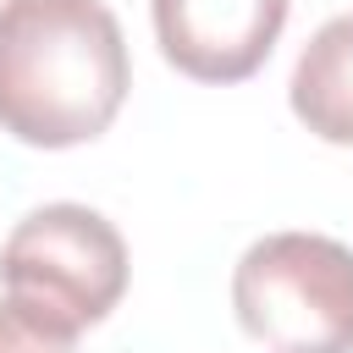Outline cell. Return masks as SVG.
Returning <instances> with one entry per match:
<instances>
[{"instance_id":"4","label":"cell","mask_w":353,"mask_h":353,"mask_svg":"<svg viewBox=\"0 0 353 353\" xmlns=\"http://www.w3.org/2000/svg\"><path fill=\"white\" fill-rule=\"evenodd\" d=\"M149 11L160 55L193 83L254 77L287 28V0H149Z\"/></svg>"},{"instance_id":"5","label":"cell","mask_w":353,"mask_h":353,"mask_svg":"<svg viewBox=\"0 0 353 353\" xmlns=\"http://www.w3.org/2000/svg\"><path fill=\"white\" fill-rule=\"evenodd\" d=\"M292 116L325 138V143H353V11L331 17L298 55L292 83H287Z\"/></svg>"},{"instance_id":"1","label":"cell","mask_w":353,"mask_h":353,"mask_svg":"<svg viewBox=\"0 0 353 353\" xmlns=\"http://www.w3.org/2000/svg\"><path fill=\"white\" fill-rule=\"evenodd\" d=\"M132 88L105 0H0V132L33 149L99 138Z\"/></svg>"},{"instance_id":"2","label":"cell","mask_w":353,"mask_h":353,"mask_svg":"<svg viewBox=\"0 0 353 353\" xmlns=\"http://www.w3.org/2000/svg\"><path fill=\"white\" fill-rule=\"evenodd\" d=\"M232 309L265 353H353V248L320 232H270L243 248Z\"/></svg>"},{"instance_id":"6","label":"cell","mask_w":353,"mask_h":353,"mask_svg":"<svg viewBox=\"0 0 353 353\" xmlns=\"http://www.w3.org/2000/svg\"><path fill=\"white\" fill-rule=\"evenodd\" d=\"M0 353H77V336L17 298H0Z\"/></svg>"},{"instance_id":"3","label":"cell","mask_w":353,"mask_h":353,"mask_svg":"<svg viewBox=\"0 0 353 353\" xmlns=\"http://www.w3.org/2000/svg\"><path fill=\"white\" fill-rule=\"evenodd\" d=\"M0 287L83 336L127 292V243L88 204H44L11 226L0 248Z\"/></svg>"}]
</instances>
